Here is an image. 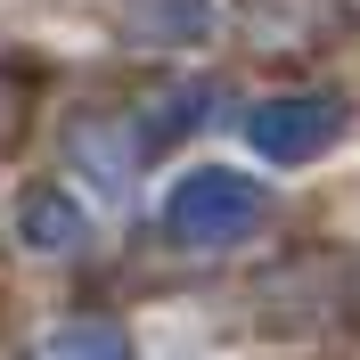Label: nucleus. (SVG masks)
<instances>
[{
	"instance_id": "nucleus-5",
	"label": "nucleus",
	"mask_w": 360,
	"mask_h": 360,
	"mask_svg": "<svg viewBox=\"0 0 360 360\" xmlns=\"http://www.w3.org/2000/svg\"><path fill=\"white\" fill-rule=\"evenodd\" d=\"M25 360H131V344H123V328H107V319H74V328H49Z\"/></svg>"
},
{
	"instance_id": "nucleus-2",
	"label": "nucleus",
	"mask_w": 360,
	"mask_h": 360,
	"mask_svg": "<svg viewBox=\"0 0 360 360\" xmlns=\"http://www.w3.org/2000/svg\"><path fill=\"white\" fill-rule=\"evenodd\" d=\"M344 123H352V107L336 90H287V98H262L246 115V139H254V156H270V164H311V156H328L344 139Z\"/></svg>"
},
{
	"instance_id": "nucleus-1",
	"label": "nucleus",
	"mask_w": 360,
	"mask_h": 360,
	"mask_svg": "<svg viewBox=\"0 0 360 360\" xmlns=\"http://www.w3.org/2000/svg\"><path fill=\"white\" fill-rule=\"evenodd\" d=\"M164 229H172V246L229 254V246H246L254 229H262V188H254L246 172H229V164H205V172L172 180V197H164Z\"/></svg>"
},
{
	"instance_id": "nucleus-6",
	"label": "nucleus",
	"mask_w": 360,
	"mask_h": 360,
	"mask_svg": "<svg viewBox=\"0 0 360 360\" xmlns=\"http://www.w3.org/2000/svg\"><path fill=\"white\" fill-rule=\"evenodd\" d=\"M131 25L139 33H172V41H205L213 33V0H139Z\"/></svg>"
},
{
	"instance_id": "nucleus-3",
	"label": "nucleus",
	"mask_w": 360,
	"mask_h": 360,
	"mask_svg": "<svg viewBox=\"0 0 360 360\" xmlns=\"http://www.w3.org/2000/svg\"><path fill=\"white\" fill-rule=\"evenodd\" d=\"M17 238L33 254H74L90 238V213L74 205V188H33V197L17 205Z\"/></svg>"
},
{
	"instance_id": "nucleus-4",
	"label": "nucleus",
	"mask_w": 360,
	"mask_h": 360,
	"mask_svg": "<svg viewBox=\"0 0 360 360\" xmlns=\"http://www.w3.org/2000/svg\"><path fill=\"white\" fill-rule=\"evenodd\" d=\"M213 107V90L205 82H180V90H156V98H148V123H139V156H156V148H172L180 131H188V123H197V115Z\"/></svg>"
}]
</instances>
